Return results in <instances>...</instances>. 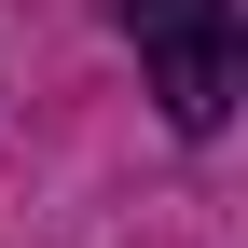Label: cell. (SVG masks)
Wrapping results in <instances>:
<instances>
[{
    "mask_svg": "<svg viewBox=\"0 0 248 248\" xmlns=\"http://www.w3.org/2000/svg\"><path fill=\"white\" fill-rule=\"evenodd\" d=\"M124 28H138V69L166 97V124L221 138L234 124V0H124Z\"/></svg>",
    "mask_w": 248,
    "mask_h": 248,
    "instance_id": "obj_1",
    "label": "cell"
}]
</instances>
